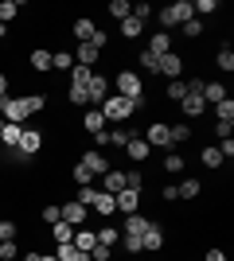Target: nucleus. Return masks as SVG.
Here are the masks:
<instances>
[{
  "instance_id": "nucleus-34",
  "label": "nucleus",
  "mask_w": 234,
  "mask_h": 261,
  "mask_svg": "<svg viewBox=\"0 0 234 261\" xmlns=\"http://www.w3.org/2000/svg\"><path fill=\"white\" fill-rule=\"evenodd\" d=\"M94 211H98L101 218H113V215H117V207H113V195H106V191H101L98 203H94Z\"/></svg>"
},
{
  "instance_id": "nucleus-56",
  "label": "nucleus",
  "mask_w": 234,
  "mask_h": 261,
  "mask_svg": "<svg viewBox=\"0 0 234 261\" xmlns=\"http://www.w3.org/2000/svg\"><path fill=\"white\" fill-rule=\"evenodd\" d=\"M215 137H219V141H226V137H230V125H226V121H215Z\"/></svg>"
},
{
  "instance_id": "nucleus-41",
  "label": "nucleus",
  "mask_w": 234,
  "mask_h": 261,
  "mask_svg": "<svg viewBox=\"0 0 234 261\" xmlns=\"http://www.w3.org/2000/svg\"><path fill=\"white\" fill-rule=\"evenodd\" d=\"M67 101H70V106H90V94L82 86H70L67 90Z\"/></svg>"
},
{
  "instance_id": "nucleus-32",
  "label": "nucleus",
  "mask_w": 234,
  "mask_h": 261,
  "mask_svg": "<svg viewBox=\"0 0 234 261\" xmlns=\"http://www.w3.org/2000/svg\"><path fill=\"white\" fill-rule=\"evenodd\" d=\"M90 78H94V70L90 66H70V86H90Z\"/></svg>"
},
{
  "instance_id": "nucleus-57",
  "label": "nucleus",
  "mask_w": 234,
  "mask_h": 261,
  "mask_svg": "<svg viewBox=\"0 0 234 261\" xmlns=\"http://www.w3.org/2000/svg\"><path fill=\"white\" fill-rule=\"evenodd\" d=\"M160 199H164V203H176L179 191H176V187H160Z\"/></svg>"
},
{
  "instance_id": "nucleus-60",
  "label": "nucleus",
  "mask_w": 234,
  "mask_h": 261,
  "mask_svg": "<svg viewBox=\"0 0 234 261\" xmlns=\"http://www.w3.org/2000/svg\"><path fill=\"white\" fill-rule=\"evenodd\" d=\"M0 133H4V117H0Z\"/></svg>"
},
{
  "instance_id": "nucleus-59",
  "label": "nucleus",
  "mask_w": 234,
  "mask_h": 261,
  "mask_svg": "<svg viewBox=\"0 0 234 261\" xmlns=\"http://www.w3.org/2000/svg\"><path fill=\"white\" fill-rule=\"evenodd\" d=\"M8 94V74H0V98Z\"/></svg>"
},
{
  "instance_id": "nucleus-33",
  "label": "nucleus",
  "mask_w": 234,
  "mask_h": 261,
  "mask_svg": "<svg viewBox=\"0 0 234 261\" xmlns=\"http://www.w3.org/2000/svg\"><path fill=\"white\" fill-rule=\"evenodd\" d=\"M215 121H226V125H234V101L223 98L219 106H215Z\"/></svg>"
},
{
  "instance_id": "nucleus-5",
  "label": "nucleus",
  "mask_w": 234,
  "mask_h": 261,
  "mask_svg": "<svg viewBox=\"0 0 234 261\" xmlns=\"http://www.w3.org/2000/svg\"><path fill=\"white\" fill-rule=\"evenodd\" d=\"M145 144H148V148H164V152H172V137H168V125H164V121H152V125H148Z\"/></svg>"
},
{
  "instance_id": "nucleus-16",
  "label": "nucleus",
  "mask_w": 234,
  "mask_h": 261,
  "mask_svg": "<svg viewBox=\"0 0 234 261\" xmlns=\"http://www.w3.org/2000/svg\"><path fill=\"white\" fill-rule=\"evenodd\" d=\"M125 156H129V160H133V164H145L148 156H152V148H148V144H145V137H133V141L125 144Z\"/></svg>"
},
{
  "instance_id": "nucleus-25",
  "label": "nucleus",
  "mask_w": 234,
  "mask_h": 261,
  "mask_svg": "<svg viewBox=\"0 0 234 261\" xmlns=\"http://www.w3.org/2000/svg\"><path fill=\"white\" fill-rule=\"evenodd\" d=\"M168 137H172V148L176 144H188L191 141V125L184 121V125H168Z\"/></svg>"
},
{
  "instance_id": "nucleus-47",
  "label": "nucleus",
  "mask_w": 234,
  "mask_h": 261,
  "mask_svg": "<svg viewBox=\"0 0 234 261\" xmlns=\"http://www.w3.org/2000/svg\"><path fill=\"white\" fill-rule=\"evenodd\" d=\"M70 175H74V184H78V187H90V184H94V172H86L82 164H78V168H74Z\"/></svg>"
},
{
  "instance_id": "nucleus-58",
  "label": "nucleus",
  "mask_w": 234,
  "mask_h": 261,
  "mask_svg": "<svg viewBox=\"0 0 234 261\" xmlns=\"http://www.w3.org/2000/svg\"><path fill=\"white\" fill-rule=\"evenodd\" d=\"M203 261H226V253L223 250H207V257H203Z\"/></svg>"
},
{
  "instance_id": "nucleus-29",
  "label": "nucleus",
  "mask_w": 234,
  "mask_h": 261,
  "mask_svg": "<svg viewBox=\"0 0 234 261\" xmlns=\"http://www.w3.org/2000/svg\"><path fill=\"white\" fill-rule=\"evenodd\" d=\"M199 160H203V168H223V152H219V148H215V144H207V148H203L199 152Z\"/></svg>"
},
{
  "instance_id": "nucleus-8",
  "label": "nucleus",
  "mask_w": 234,
  "mask_h": 261,
  "mask_svg": "<svg viewBox=\"0 0 234 261\" xmlns=\"http://www.w3.org/2000/svg\"><path fill=\"white\" fill-rule=\"evenodd\" d=\"M179 109H184V117H199L207 101H203V90H188L184 98H179Z\"/></svg>"
},
{
  "instance_id": "nucleus-61",
  "label": "nucleus",
  "mask_w": 234,
  "mask_h": 261,
  "mask_svg": "<svg viewBox=\"0 0 234 261\" xmlns=\"http://www.w3.org/2000/svg\"><path fill=\"white\" fill-rule=\"evenodd\" d=\"M16 261H20V257H16Z\"/></svg>"
},
{
  "instance_id": "nucleus-14",
  "label": "nucleus",
  "mask_w": 234,
  "mask_h": 261,
  "mask_svg": "<svg viewBox=\"0 0 234 261\" xmlns=\"http://www.w3.org/2000/svg\"><path fill=\"white\" fill-rule=\"evenodd\" d=\"M82 129H86L90 137H101V133H106V117H101V109H86V113H82Z\"/></svg>"
},
{
  "instance_id": "nucleus-43",
  "label": "nucleus",
  "mask_w": 234,
  "mask_h": 261,
  "mask_svg": "<svg viewBox=\"0 0 234 261\" xmlns=\"http://www.w3.org/2000/svg\"><path fill=\"white\" fill-rule=\"evenodd\" d=\"M20 257V246H16V238L12 242H0V261H16Z\"/></svg>"
},
{
  "instance_id": "nucleus-9",
  "label": "nucleus",
  "mask_w": 234,
  "mask_h": 261,
  "mask_svg": "<svg viewBox=\"0 0 234 261\" xmlns=\"http://www.w3.org/2000/svg\"><path fill=\"white\" fill-rule=\"evenodd\" d=\"M78 164H82L86 172H94V175H106V172H110V168H113V164L106 160V156H101L98 148H90V152H82V160H78Z\"/></svg>"
},
{
  "instance_id": "nucleus-52",
  "label": "nucleus",
  "mask_w": 234,
  "mask_h": 261,
  "mask_svg": "<svg viewBox=\"0 0 234 261\" xmlns=\"http://www.w3.org/2000/svg\"><path fill=\"white\" fill-rule=\"evenodd\" d=\"M43 106H47V98H43V94H28V109H32V113H39Z\"/></svg>"
},
{
  "instance_id": "nucleus-54",
  "label": "nucleus",
  "mask_w": 234,
  "mask_h": 261,
  "mask_svg": "<svg viewBox=\"0 0 234 261\" xmlns=\"http://www.w3.org/2000/svg\"><path fill=\"white\" fill-rule=\"evenodd\" d=\"M191 8L199 12V16H211V12L219 8V4H215V0H199V4H191Z\"/></svg>"
},
{
  "instance_id": "nucleus-18",
  "label": "nucleus",
  "mask_w": 234,
  "mask_h": 261,
  "mask_svg": "<svg viewBox=\"0 0 234 261\" xmlns=\"http://www.w3.org/2000/svg\"><path fill=\"white\" fill-rule=\"evenodd\" d=\"M70 246H74V250H82V253H90L94 246H98V234H94V230L74 226V238H70Z\"/></svg>"
},
{
  "instance_id": "nucleus-38",
  "label": "nucleus",
  "mask_w": 234,
  "mask_h": 261,
  "mask_svg": "<svg viewBox=\"0 0 234 261\" xmlns=\"http://www.w3.org/2000/svg\"><path fill=\"white\" fill-rule=\"evenodd\" d=\"M110 16H113V20H125V16H133V4H129V0H110Z\"/></svg>"
},
{
  "instance_id": "nucleus-45",
  "label": "nucleus",
  "mask_w": 234,
  "mask_h": 261,
  "mask_svg": "<svg viewBox=\"0 0 234 261\" xmlns=\"http://www.w3.org/2000/svg\"><path fill=\"white\" fill-rule=\"evenodd\" d=\"M179 32L188 35V39H199V35H203V23L199 20H188V23H179Z\"/></svg>"
},
{
  "instance_id": "nucleus-4",
  "label": "nucleus",
  "mask_w": 234,
  "mask_h": 261,
  "mask_svg": "<svg viewBox=\"0 0 234 261\" xmlns=\"http://www.w3.org/2000/svg\"><path fill=\"white\" fill-rule=\"evenodd\" d=\"M156 74H160V78H168V82H172V78H184V55L168 51L164 59L156 63Z\"/></svg>"
},
{
  "instance_id": "nucleus-35",
  "label": "nucleus",
  "mask_w": 234,
  "mask_h": 261,
  "mask_svg": "<svg viewBox=\"0 0 234 261\" xmlns=\"http://www.w3.org/2000/svg\"><path fill=\"white\" fill-rule=\"evenodd\" d=\"M176 191H179V199H199L203 184H199V179H184V184H179Z\"/></svg>"
},
{
  "instance_id": "nucleus-21",
  "label": "nucleus",
  "mask_w": 234,
  "mask_h": 261,
  "mask_svg": "<svg viewBox=\"0 0 234 261\" xmlns=\"http://www.w3.org/2000/svg\"><path fill=\"white\" fill-rule=\"evenodd\" d=\"M101 184H106V195H117V191H125V172L121 168H110L101 175Z\"/></svg>"
},
{
  "instance_id": "nucleus-2",
  "label": "nucleus",
  "mask_w": 234,
  "mask_h": 261,
  "mask_svg": "<svg viewBox=\"0 0 234 261\" xmlns=\"http://www.w3.org/2000/svg\"><path fill=\"white\" fill-rule=\"evenodd\" d=\"M98 109H101V117H106V125H110V121H113V125H121V121H129V117L137 113V109H133V101L117 98V94H110V98L101 101Z\"/></svg>"
},
{
  "instance_id": "nucleus-42",
  "label": "nucleus",
  "mask_w": 234,
  "mask_h": 261,
  "mask_svg": "<svg viewBox=\"0 0 234 261\" xmlns=\"http://www.w3.org/2000/svg\"><path fill=\"white\" fill-rule=\"evenodd\" d=\"M39 218H43L47 226H55L59 218H63V215H59V203H47V207H39Z\"/></svg>"
},
{
  "instance_id": "nucleus-6",
  "label": "nucleus",
  "mask_w": 234,
  "mask_h": 261,
  "mask_svg": "<svg viewBox=\"0 0 234 261\" xmlns=\"http://www.w3.org/2000/svg\"><path fill=\"white\" fill-rule=\"evenodd\" d=\"M59 215H63V222H67V226H82L90 211L82 207V203H74V199H67V203H59Z\"/></svg>"
},
{
  "instance_id": "nucleus-12",
  "label": "nucleus",
  "mask_w": 234,
  "mask_h": 261,
  "mask_svg": "<svg viewBox=\"0 0 234 261\" xmlns=\"http://www.w3.org/2000/svg\"><path fill=\"white\" fill-rule=\"evenodd\" d=\"M86 94H90L94 106H101V101L110 98V78H106V74H94V78H90V86H86Z\"/></svg>"
},
{
  "instance_id": "nucleus-13",
  "label": "nucleus",
  "mask_w": 234,
  "mask_h": 261,
  "mask_svg": "<svg viewBox=\"0 0 234 261\" xmlns=\"http://www.w3.org/2000/svg\"><path fill=\"white\" fill-rule=\"evenodd\" d=\"M148 226H152V218H145L141 211H137V215H125V222H121V234H137V238H141V234H145Z\"/></svg>"
},
{
  "instance_id": "nucleus-17",
  "label": "nucleus",
  "mask_w": 234,
  "mask_h": 261,
  "mask_svg": "<svg viewBox=\"0 0 234 261\" xmlns=\"http://www.w3.org/2000/svg\"><path fill=\"white\" fill-rule=\"evenodd\" d=\"M20 137H23V125H12V121H4V133H0V148H4V152H12V148L20 144Z\"/></svg>"
},
{
  "instance_id": "nucleus-40",
  "label": "nucleus",
  "mask_w": 234,
  "mask_h": 261,
  "mask_svg": "<svg viewBox=\"0 0 234 261\" xmlns=\"http://www.w3.org/2000/svg\"><path fill=\"white\" fill-rule=\"evenodd\" d=\"M215 63H219V70H226V74H230V70H234V51H230V47H223V51L215 55Z\"/></svg>"
},
{
  "instance_id": "nucleus-28",
  "label": "nucleus",
  "mask_w": 234,
  "mask_h": 261,
  "mask_svg": "<svg viewBox=\"0 0 234 261\" xmlns=\"http://www.w3.org/2000/svg\"><path fill=\"white\" fill-rule=\"evenodd\" d=\"M94 234H98V242L101 246H117V242H121V226H101V230H94Z\"/></svg>"
},
{
  "instance_id": "nucleus-39",
  "label": "nucleus",
  "mask_w": 234,
  "mask_h": 261,
  "mask_svg": "<svg viewBox=\"0 0 234 261\" xmlns=\"http://www.w3.org/2000/svg\"><path fill=\"white\" fill-rule=\"evenodd\" d=\"M184 168H188V164H184V156H179V152H168L164 156V172L176 175V172H184Z\"/></svg>"
},
{
  "instance_id": "nucleus-1",
  "label": "nucleus",
  "mask_w": 234,
  "mask_h": 261,
  "mask_svg": "<svg viewBox=\"0 0 234 261\" xmlns=\"http://www.w3.org/2000/svg\"><path fill=\"white\" fill-rule=\"evenodd\" d=\"M117 98L133 101V109H141L145 106V78L133 74V70H121L117 74Z\"/></svg>"
},
{
  "instance_id": "nucleus-46",
  "label": "nucleus",
  "mask_w": 234,
  "mask_h": 261,
  "mask_svg": "<svg viewBox=\"0 0 234 261\" xmlns=\"http://www.w3.org/2000/svg\"><path fill=\"white\" fill-rule=\"evenodd\" d=\"M51 70H70V55L67 51H55V55H51Z\"/></svg>"
},
{
  "instance_id": "nucleus-44",
  "label": "nucleus",
  "mask_w": 234,
  "mask_h": 261,
  "mask_svg": "<svg viewBox=\"0 0 234 261\" xmlns=\"http://www.w3.org/2000/svg\"><path fill=\"white\" fill-rule=\"evenodd\" d=\"M125 187H129V191H141V187H145V175L137 172V168H133V172H125Z\"/></svg>"
},
{
  "instance_id": "nucleus-27",
  "label": "nucleus",
  "mask_w": 234,
  "mask_h": 261,
  "mask_svg": "<svg viewBox=\"0 0 234 261\" xmlns=\"http://www.w3.org/2000/svg\"><path fill=\"white\" fill-rule=\"evenodd\" d=\"M51 238H55V246H67V242L74 238V226H67V222L59 218L55 226H51Z\"/></svg>"
},
{
  "instance_id": "nucleus-24",
  "label": "nucleus",
  "mask_w": 234,
  "mask_h": 261,
  "mask_svg": "<svg viewBox=\"0 0 234 261\" xmlns=\"http://www.w3.org/2000/svg\"><path fill=\"white\" fill-rule=\"evenodd\" d=\"M28 63H32V70H39V74H43V70H51V51H47V47H35Z\"/></svg>"
},
{
  "instance_id": "nucleus-48",
  "label": "nucleus",
  "mask_w": 234,
  "mask_h": 261,
  "mask_svg": "<svg viewBox=\"0 0 234 261\" xmlns=\"http://www.w3.org/2000/svg\"><path fill=\"white\" fill-rule=\"evenodd\" d=\"M16 230H20V226H16L12 218H4V222H0V242H12V238H16Z\"/></svg>"
},
{
  "instance_id": "nucleus-31",
  "label": "nucleus",
  "mask_w": 234,
  "mask_h": 261,
  "mask_svg": "<svg viewBox=\"0 0 234 261\" xmlns=\"http://www.w3.org/2000/svg\"><path fill=\"white\" fill-rule=\"evenodd\" d=\"M98 187H78V195H74V203H82V207L86 211H94V203H98Z\"/></svg>"
},
{
  "instance_id": "nucleus-49",
  "label": "nucleus",
  "mask_w": 234,
  "mask_h": 261,
  "mask_svg": "<svg viewBox=\"0 0 234 261\" xmlns=\"http://www.w3.org/2000/svg\"><path fill=\"white\" fill-rule=\"evenodd\" d=\"M137 63H141V70L156 74V63H160V59H156V55H148V51H141V59H137Z\"/></svg>"
},
{
  "instance_id": "nucleus-36",
  "label": "nucleus",
  "mask_w": 234,
  "mask_h": 261,
  "mask_svg": "<svg viewBox=\"0 0 234 261\" xmlns=\"http://www.w3.org/2000/svg\"><path fill=\"white\" fill-rule=\"evenodd\" d=\"M184 94H188V78H172L168 82V101H179Z\"/></svg>"
},
{
  "instance_id": "nucleus-11",
  "label": "nucleus",
  "mask_w": 234,
  "mask_h": 261,
  "mask_svg": "<svg viewBox=\"0 0 234 261\" xmlns=\"http://www.w3.org/2000/svg\"><path fill=\"white\" fill-rule=\"evenodd\" d=\"M94 32H98V23L90 20V16H78V20L70 23V35H74L78 43H90V39H94Z\"/></svg>"
},
{
  "instance_id": "nucleus-26",
  "label": "nucleus",
  "mask_w": 234,
  "mask_h": 261,
  "mask_svg": "<svg viewBox=\"0 0 234 261\" xmlns=\"http://www.w3.org/2000/svg\"><path fill=\"white\" fill-rule=\"evenodd\" d=\"M55 257L59 261H90V253H82V250H74V246H55Z\"/></svg>"
},
{
  "instance_id": "nucleus-10",
  "label": "nucleus",
  "mask_w": 234,
  "mask_h": 261,
  "mask_svg": "<svg viewBox=\"0 0 234 261\" xmlns=\"http://www.w3.org/2000/svg\"><path fill=\"white\" fill-rule=\"evenodd\" d=\"M98 59H101V51L94 43H74V66H90V70H94Z\"/></svg>"
},
{
  "instance_id": "nucleus-3",
  "label": "nucleus",
  "mask_w": 234,
  "mask_h": 261,
  "mask_svg": "<svg viewBox=\"0 0 234 261\" xmlns=\"http://www.w3.org/2000/svg\"><path fill=\"white\" fill-rule=\"evenodd\" d=\"M39 148H43V133H39V129H23L16 152H20L23 160H32V156H39Z\"/></svg>"
},
{
  "instance_id": "nucleus-7",
  "label": "nucleus",
  "mask_w": 234,
  "mask_h": 261,
  "mask_svg": "<svg viewBox=\"0 0 234 261\" xmlns=\"http://www.w3.org/2000/svg\"><path fill=\"white\" fill-rule=\"evenodd\" d=\"M113 207H117V215H137V207H141V191H117L113 195Z\"/></svg>"
},
{
  "instance_id": "nucleus-22",
  "label": "nucleus",
  "mask_w": 234,
  "mask_h": 261,
  "mask_svg": "<svg viewBox=\"0 0 234 261\" xmlns=\"http://www.w3.org/2000/svg\"><path fill=\"white\" fill-rule=\"evenodd\" d=\"M223 98H226V86H223V82H203V101H207V106H219Z\"/></svg>"
},
{
  "instance_id": "nucleus-53",
  "label": "nucleus",
  "mask_w": 234,
  "mask_h": 261,
  "mask_svg": "<svg viewBox=\"0 0 234 261\" xmlns=\"http://www.w3.org/2000/svg\"><path fill=\"white\" fill-rule=\"evenodd\" d=\"M20 261H59L55 253H39V250H32V253H23Z\"/></svg>"
},
{
  "instance_id": "nucleus-37",
  "label": "nucleus",
  "mask_w": 234,
  "mask_h": 261,
  "mask_svg": "<svg viewBox=\"0 0 234 261\" xmlns=\"http://www.w3.org/2000/svg\"><path fill=\"white\" fill-rule=\"evenodd\" d=\"M16 12H20V4H16V0H4V4H0V28H8V23L16 20Z\"/></svg>"
},
{
  "instance_id": "nucleus-55",
  "label": "nucleus",
  "mask_w": 234,
  "mask_h": 261,
  "mask_svg": "<svg viewBox=\"0 0 234 261\" xmlns=\"http://www.w3.org/2000/svg\"><path fill=\"white\" fill-rule=\"evenodd\" d=\"M133 16H137L141 23H145V20H152V4H137V8H133Z\"/></svg>"
},
{
  "instance_id": "nucleus-30",
  "label": "nucleus",
  "mask_w": 234,
  "mask_h": 261,
  "mask_svg": "<svg viewBox=\"0 0 234 261\" xmlns=\"http://www.w3.org/2000/svg\"><path fill=\"white\" fill-rule=\"evenodd\" d=\"M133 137L137 133H129V129H106V144H117V148H125Z\"/></svg>"
},
{
  "instance_id": "nucleus-23",
  "label": "nucleus",
  "mask_w": 234,
  "mask_h": 261,
  "mask_svg": "<svg viewBox=\"0 0 234 261\" xmlns=\"http://www.w3.org/2000/svg\"><path fill=\"white\" fill-rule=\"evenodd\" d=\"M121 35L125 39H141V35H145V23L137 20V16H125L121 20Z\"/></svg>"
},
{
  "instance_id": "nucleus-50",
  "label": "nucleus",
  "mask_w": 234,
  "mask_h": 261,
  "mask_svg": "<svg viewBox=\"0 0 234 261\" xmlns=\"http://www.w3.org/2000/svg\"><path fill=\"white\" fill-rule=\"evenodd\" d=\"M110 257H113V250H110V246H101V242L90 250V261H110Z\"/></svg>"
},
{
  "instance_id": "nucleus-20",
  "label": "nucleus",
  "mask_w": 234,
  "mask_h": 261,
  "mask_svg": "<svg viewBox=\"0 0 234 261\" xmlns=\"http://www.w3.org/2000/svg\"><path fill=\"white\" fill-rule=\"evenodd\" d=\"M168 16L176 23H188V20H195V8H191V0H176V4H168Z\"/></svg>"
},
{
  "instance_id": "nucleus-15",
  "label": "nucleus",
  "mask_w": 234,
  "mask_h": 261,
  "mask_svg": "<svg viewBox=\"0 0 234 261\" xmlns=\"http://www.w3.org/2000/svg\"><path fill=\"white\" fill-rule=\"evenodd\" d=\"M141 250H148V253H156V250H164V230L156 226V222H152V226L145 230V234H141Z\"/></svg>"
},
{
  "instance_id": "nucleus-19",
  "label": "nucleus",
  "mask_w": 234,
  "mask_h": 261,
  "mask_svg": "<svg viewBox=\"0 0 234 261\" xmlns=\"http://www.w3.org/2000/svg\"><path fill=\"white\" fill-rule=\"evenodd\" d=\"M145 51H148V55H156V59H164V55L172 51V35H168V32H156L152 39H148Z\"/></svg>"
},
{
  "instance_id": "nucleus-51",
  "label": "nucleus",
  "mask_w": 234,
  "mask_h": 261,
  "mask_svg": "<svg viewBox=\"0 0 234 261\" xmlns=\"http://www.w3.org/2000/svg\"><path fill=\"white\" fill-rule=\"evenodd\" d=\"M121 246L129 253H141V238H137V234H121Z\"/></svg>"
}]
</instances>
